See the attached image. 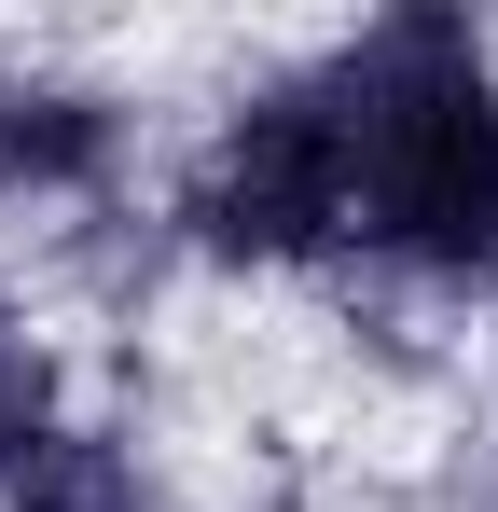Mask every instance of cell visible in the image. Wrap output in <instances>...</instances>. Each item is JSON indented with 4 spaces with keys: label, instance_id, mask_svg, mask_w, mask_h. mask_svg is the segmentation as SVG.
<instances>
[{
    "label": "cell",
    "instance_id": "obj_1",
    "mask_svg": "<svg viewBox=\"0 0 498 512\" xmlns=\"http://www.w3.org/2000/svg\"><path fill=\"white\" fill-rule=\"evenodd\" d=\"M153 236L194 291L236 305H319L360 277V125L332 42H249L180 97Z\"/></svg>",
    "mask_w": 498,
    "mask_h": 512
},
{
    "label": "cell",
    "instance_id": "obj_2",
    "mask_svg": "<svg viewBox=\"0 0 498 512\" xmlns=\"http://www.w3.org/2000/svg\"><path fill=\"white\" fill-rule=\"evenodd\" d=\"M360 125V277L429 333L498 305V28L485 14H360L319 28Z\"/></svg>",
    "mask_w": 498,
    "mask_h": 512
},
{
    "label": "cell",
    "instance_id": "obj_3",
    "mask_svg": "<svg viewBox=\"0 0 498 512\" xmlns=\"http://www.w3.org/2000/svg\"><path fill=\"white\" fill-rule=\"evenodd\" d=\"M0 512H194V471L139 388H83L0 457Z\"/></svg>",
    "mask_w": 498,
    "mask_h": 512
},
{
    "label": "cell",
    "instance_id": "obj_4",
    "mask_svg": "<svg viewBox=\"0 0 498 512\" xmlns=\"http://www.w3.org/2000/svg\"><path fill=\"white\" fill-rule=\"evenodd\" d=\"M83 388H97V360L70 346V319H56V305L0 263V457L56 416V402H83Z\"/></svg>",
    "mask_w": 498,
    "mask_h": 512
},
{
    "label": "cell",
    "instance_id": "obj_5",
    "mask_svg": "<svg viewBox=\"0 0 498 512\" xmlns=\"http://www.w3.org/2000/svg\"><path fill=\"white\" fill-rule=\"evenodd\" d=\"M457 388H471V471L498 485V305L471 319V346H457Z\"/></svg>",
    "mask_w": 498,
    "mask_h": 512
}]
</instances>
